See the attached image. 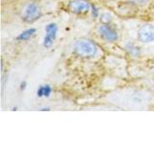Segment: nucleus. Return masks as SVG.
<instances>
[{"label":"nucleus","mask_w":154,"mask_h":145,"mask_svg":"<svg viewBox=\"0 0 154 145\" xmlns=\"http://www.w3.org/2000/svg\"><path fill=\"white\" fill-rule=\"evenodd\" d=\"M97 52V47L93 41L90 40H81L76 43L74 47V53L82 58L93 57Z\"/></svg>","instance_id":"nucleus-1"},{"label":"nucleus","mask_w":154,"mask_h":145,"mask_svg":"<svg viewBox=\"0 0 154 145\" xmlns=\"http://www.w3.org/2000/svg\"><path fill=\"white\" fill-rule=\"evenodd\" d=\"M42 17V10L35 2L28 3L23 9L22 19L27 23H32Z\"/></svg>","instance_id":"nucleus-2"},{"label":"nucleus","mask_w":154,"mask_h":145,"mask_svg":"<svg viewBox=\"0 0 154 145\" xmlns=\"http://www.w3.org/2000/svg\"><path fill=\"white\" fill-rule=\"evenodd\" d=\"M67 9L72 14H87L91 9V5L88 0H70L67 4Z\"/></svg>","instance_id":"nucleus-3"},{"label":"nucleus","mask_w":154,"mask_h":145,"mask_svg":"<svg viewBox=\"0 0 154 145\" xmlns=\"http://www.w3.org/2000/svg\"><path fill=\"white\" fill-rule=\"evenodd\" d=\"M138 39L140 42L148 44L154 42V26L151 24H144L138 31Z\"/></svg>","instance_id":"nucleus-4"},{"label":"nucleus","mask_w":154,"mask_h":145,"mask_svg":"<svg viewBox=\"0 0 154 145\" xmlns=\"http://www.w3.org/2000/svg\"><path fill=\"white\" fill-rule=\"evenodd\" d=\"M97 32L99 36L106 42H116L118 40V33L113 28H111L108 24L102 23L97 27Z\"/></svg>","instance_id":"nucleus-5"},{"label":"nucleus","mask_w":154,"mask_h":145,"mask_svg":"<svg viewBox=\"0 0 154 145\" xmlns=\"http://www.w3.org/2000/svg\"><path fill=\"white\" fill-rule=\"evenodd\" d=\"M58 32V26L54 22L48 23L45 26V36L43 39V46L45 47H50L54 43Z\"/></svg>","instance_id":"nucleus-6"},{"label":"nucleus","mask_w":154,"mask_h":145,"mask_svg":"<svg viewBox=\"0 0 154 145\" xmlns=\"http://www.w3.org/2000/svg\"><path fill=\"white\" fill-rule=\"evenodd\" d=\"M51 93H52V88H51V86L48 84L41 85L37 90V96L40 97V98H42V97L48 98Z\"/></svg>","instance_id":"nucleus-7"},{"label":"nucleus","mask_w":154,"mask_h":145,"mask_svg":"<svg viewBox=\"0 0 154 145\" xmlns=\"http://www.w3.org/2000/svg\"><path fill=\"white\" fill-rule=\"evenodd\" d=\"M36 33V29L35 28H29V29H26V30L22 31L19 35L17 36V40L18 41H27L29 40L34 34Z\"/></svg>","instance_id":"nucleus-8"},{"label":"nucleus","mask_w":154,"mask_h":145,"mask_svg":"<svg viewBox=\"0 0 154 145\" xmlns=\"http://www.w3.org/2000/svg\"><path fill=\"white\" fill-rule=\"evenodd\" d=\"M111 19H112V17H111L110 14L105 13V14H102L100 16V21H101V22H102V23L108 24L111 21Z\"/></svg>","instance_id":"nucleus-9"},{"label":"nucleus","mask_w":154,"mask_h":145,"mask_svg":"<svg viewBox=\"0 0 154 145\" xmlns=\"http://www.w3.org/2000/svg\"><path fill=\"white\" fill-rule=\"evenodd\" d=\"M149 0H129V2H131L132 4H136L138 6H144L148 3Z\"/></svg>","instance_id":"nucleus-10"},{"label":"nucleus","mask_w":154,"mask_h":145,"mask_svg":"<svg viewBox=\"0 0 154 145\" xmlns=\"http://www.w3.org/2000/svg\"><path fill=\"white\" fill-rule=\"evenodd\" d=\"M91 14H93L94 18H97L98 16V10L94 5H91Z\"/></svg>","instance_id":"nucleus-11"},{"label":"nucleus","mask_w":154,"mask_h":145,"mask_svg":"<svg viewBox=\"0 0 154 145\" xmlns=\"http://www.w3.org/2000/svg\"><path fill=\"white\" fill-rule=\"evenodd\" d=\"M152 76H153V77H154V69H152Z\"/></svg>","instance_id":"nucleus-12"}]
</instances>
